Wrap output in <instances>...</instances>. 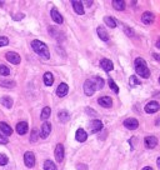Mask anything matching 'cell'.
Listing matches in <instances>:
<instances>
[{
  "label": "cell",
  "instance_id": "cell-1",
  "mask_svg": "<svg viewBox=\"0 0 160 170\" xmlns=\"http://www.w3.org/2000/svg\"><path fill=\"white\" fill-rule=\"evenodd\" d=\"M31 48H33V50H34L38 55H40L43 59L48 60V59L50 58L49 49H48L46 44H44L43 41H40V40H33V41H31Z\"/></svg>",
  "mask_w": 160,
  "mask_h": 170
},
{
  "label": "cell",
  "instance_id": "cell-2",
  "mask_svg": "<svg viewBox=\"0 0 160 170\" xmlns=\"http://www.w3.org/2000/svg\"><path fill=\"white\" fill-rule=\"evenodd\" d=\"M134 64H135V71H136L138 75H140L141 78H145V79H148L150 76V70H149V68L146 65V61L143 58L135 59Z\"/></svg>",
  "mask_w": 160,
  "mask_h": 170
},
{
  "label": "cell",
  "instance_id": "cell-3",
  "mask_svg": "<svg viewBox=\"0 0 160 170\" xmlns=\"http://www.w3.org/2000/svg\"><path fill=\"white\" fill-rule=\"evenodd\" d=\"M96 90V87H95V83L93 81V79H88L85 80L84 83V93L88 95V97H92Z\"/></svg>",
  "mask_w": 160,
  "mask_h": 170
},
{
  "label": "cell",
  "instance_id": "cell-4",
  "mask_svg": "<svg viewBox=\"0 0 160 170\" xmlns=\"http://www.w3.org/2000/svg\"><path fill=\"white\" fill-rule=\"evenodd\" d=\"M24 163L28 168H33L35 165V155L31 151H26L24 154Z\"/></svg>",
  "mask_w": 160,
  "mask_h": 170
},
{
  "label": "cell",
  "instance_id": "cell-5",
  "mask_svg": "<svg viewBox=\"0 0 160 170\" xmlns=\"http://www.w3.org/2000/svg\"><path fill=\"white\" fill-rule=\"evenodd\" d=\"M103 129V123L100 120H92L90 124H89V131L90 134H94V133H98Z\"/></svg>",
  "mask_w": 160,
  "mask_h": 170
},
{
  "label": "cell",
  "instance_id": "cell-6",
  "mask_svg": "<svg viewBox=\"0 0 160 170\" xmlns=\"http://www.w3.org/2000/svg\"><path fill=\"white\" fill-rule=\"evenodd\" d=\"M5 58H7V60H8L9 63H12V64H15V65L20 64V56H19V54H16V53H14V51H8L7 55H5Z\"/></svg>",
  "mask_w": 160,
  "mask_h": 170
},
{
  "label": "cell",
  "instance_id": "cell-7",
  "mask_svg": "<svg viewBox=\"0 0 160 170\" xmlns=\"http://www.w3.org/2000/svg\"><path fill=\"white\" fill-rule=\"evenodd\" d=\"M159 109H160V105H159L158 102H150V103H148V104L145 105V111H146L148 114H154V113H156Z\"/></svg>",
  "mask_w": 160,
  "mask_h": 170
},
{
  "label": "cell",
  "instance_id": "cell-8",
  "mask_svg": "<svg viewBox=\"0 0 160 170\" xmlns=\"http://www.w3.org/2000/svg\"><path fill=\"white\" fill-rule=\"evenodd\" d=\"M124 126L126 129H129V130H135L139 126V121L136 119H134V118H129V119H126L124 121Z\"/></svg>",
  "mask_w": 160,
  "mask_h": 170
},
{
  "label": "cell",
  "instance_id": "cell-9",
  "mask_svg": "<svg viewBox=\"0 0 160 170\" xmlns=\"http://www.w3.org/2000/svg\"><path fill=\"white\" fill-rule=\"evenodd\" d=\"M144 144H145L146 148L154 149V148L158 145V139H156L155 136H153V135H149V136H146V138L144 139Z\"/></svg>",
  "mask_w": 160,
  "mask_h": 170
},
{
  "label": "cell",
  "instance_id": "cell-10",
  "mask_svg": "<svg viewBox=\"0 0 160 170\" xmlns=\"http://www.w3.org/2000/svg\"><path fill=\"white\" fill-rule=\"evenodd\" d=\"M154 14L153 13H150V12H145V13H143V15H141V21L144 23V24H146V25H150V24H153L154 23Z\"/></svg>",
  "mask_w": 160,
  "mask_h": 170
},
{
  "label": "cell",
  "instance_id": "cell-11",
  "mask_svg": "<svg viewBox=\"0 0 160 170\" xmlns=\"http://www.w3.org/2000/svg\"><path fill=\"white\" fill-rule=\"evenodd\" d=\"M50 131H51V125H50L48 121H45V123L41 125V130H40V135H41V138H43V139H46V138L49 136Z\"/></svg>",
  "mask_w": 160,
  "mask_h": 170
},
{
  "label": "cell",
  "instance_id": "cell-12",
  "mask_svg": "<svg viewBox=\"0 0 160 170\" xmlns=\"http://www.w3.org/2000/svg\"><path fill=\"white\" fill-rule=\"evenodd\" d=\"M71 5H73V8H74V10H75L76 14H79V15H83V14H84V7H83V3H82V2L73 0Z\"/></svg>",
  "mask_w": 160,
  "mask_h": 170
},
{
  "label": "cell",
  "instance_id": "cell-13",
  "mask_svg": "<svg viewBox=\"0 0 160 170\" xmlns=\"http://www.w3.org/2000/svg\"><path fill=\"white\" fill-rule=\"evenodd\" d=\"M68 92H69V87H68V84H65V83H61L59 87H58V89H56V95L58 97H60V98H63V97H65L66 94H68Z\"/></svg>",
  "mask_w": 160,
  "mask_h": 170
},
{
  "label": "cell",
  "instance_id": "cell-14",
  "mask_svg": "<svg viewBox=\"0 0 160 170\" xmlns=\"http://www.w3.org/2000/svg\"><path fill=\"white\" fill-rule=\"evenodd\" d=\"M98 103L103 108H110L113 105V100H111L110 97H101V98L98 99Z\"/></svg>",
  "mask_w": 160,
  "mask_h": 170
},
{
  "label": "cell",
  "instance_id": "cell-15",
  "mask_svg": "<svg viewBox=\"0 0 160 170\" xmlns=\"http://www.w3.org/2000/svg\"><path fill=\"white\" fill-rule=\"evenodd\" d=\"M55 159L59 163H61L64 159V146L61 144H58L55 148Z\"/></svg>",
  "mask_w": 160,
  "mask_h": 170
},
{
  "label": "cell",
  "instance_id": "cell-16",
  "mask_svg": "<svg viewBox=\"0 0 160 170\" xmlns=\"http://www.w3.org/2000/svg\"><path fill=\"white\" fill-rule=\"evenodd\" d=\"M50 15H51V19L56 23V24H63V21H64V19H63V17H61V14L55 9V8H53L51 9V13H50Z\"/></svg>",
  "mask_w": 160,
  "mask_h": 170
},
{
  "label": "cell",
  "instance_id": "cell-17",
  "mask_svg": "<svg viewBox=\"0 0 160 170\" xmlns=\"http://www.w3.org/2000/svg\"><path fill=\"white\" fill-rule=\"evenodd\" d=\"M28 130H29L28 123H25V121H20V123H18V125H16V133H18V134L24 135V134L28 133Z\"/></svg>",
  "mask_w": 160,
  "mask_h": 170
},
{
  "label": "cell",
  "instance_id": "cell-18",
  "mask_svg": "<svg viewBox=\"0 0 160 170\" xmlns=\"http://www.w3.org/2000/svg\"><path fill=\"white\" fill-rule=\"evenodd\" d=\"M75 138H76L78 141L84 143V141L88 139V134H87V131H85L84 129H78V130H76V134H75Z\"/></svg>",
  "mask_w": 160,
  "mask_h": 170
},
{
  "label": "cell",
  "instance_id": "cell-19",
  "mask_svg": "<svg viewBox=\"0 0 160 170\" xmlns=\"http://www.w3.org/2000/svg\"><path fill=\"white\" fill-rule=\"evenodd\" d=\"M100 66L103 68V70H105V71H111L113 70V68H114V65H113V63L109 60V59H101L100 60Z\"/></svg>",
  "mask_w": 160,
  "mask_h": 170
},
{
  "label": "cell",
  "instance_id": "cell-20",
  "mask_svg": "<svg viewBox=\"0 0 160 170\" xmlns=\"http://www.w3.org/2000/svg\"><path fill=\"white\" fill-rule=\"evenodd\" d=\"M0 130H2V134H4L5 136H9L13 134V129L4 121H0Z\"/></svg>",
  "mask_w": 160,
  "mask_h": 170
},
{
  "label": "cell",
  "instance_id": "cell-21",
  "mask_svg": "<svg viewBox=\"0 0 160 170\" xmlns=\"http://www.w3.org/2000/svg\"><path fill=\"white\" fill-rule=\"evenodd\" d=\"M0 87L13 89L15 87V81L14 80H9V79H3V80H0Z\"/></svg>",
  "mask_w": 160,
  "mask_h": 170
},
{
  "label": "cell",
  "instance_id": "cell-22",
  "mask_svg": "<svg viewBox=\"0 0 160 170\" xmlns=\"http://www.w3.org/2000/svg\"><path fill=\"white\" fill-rule=\"evenodd\" d=\"M96 33H98V35H99V38H100L101 40H104V41H108V40H109V34H108V31H106L103 26H99V28L96 29Z\"/></svg>",
  "mask_w": 160,
  "mask_h": 170
},
{
  "label": "cell",
  "instance_id": "cell-23",
  "mask_svg": "<svg viewBox=\"0 0 160 170\" xmlns=\"http://www.w3.org/2000/svg\"><path fill=\"white\" fill-rule=\"evenodd\" d=\"M111 4H113V7H114L115 10L123 12L125 9V2H124V0H114Z\"/></svg>",
  "mask_w": 160,
  "mask_h": 170
},
{
  "label": "cell",
  "instance_id": "cell-24",
  "mask_svg": "<svg viewBox=\"0 0 160 170\" xmlns=\"http://www.w3.org/2000/svg\"><path fill=\"white\" fill-rule=\"evenodd\" d=\"M44 83L46 87H51L53 83H54V76L51 73H45L44 74Z\"/></svg>",
  "mask_w": 160,
  "mask_h": 170
},
{
  "label": "cell",
  "instance_id": "cell-25",
  "mask_svg": "<svg viewBox=\"0 0 160 170\" xmlns=\"http://www.w3.org/2000/svg\"><path fill=\"white\" fill-rule=\"evenodd\" d=\"M58 116H59V120H60L61 123H66V121L70 119V115H69V113H68L66 110H61V111H59Z\"/></svg>",
  "mask_w": 160,
  "mask_h": 170
},
{
  "label": "cell",
  "instance_id": "cell-26",
  "mask_svg": "<svg viewBox=\"0 0 160 170\" xmlns=\"http://www.w3.org/2000/svg\"><path fill=\"white\" fill-rule=\"evenodd\" d=\"M0 103H2L4 106H7L8 109H12V106H13V99L9 98V97H4V98H2V99H0Z\"/></svg>",
  "mask_w": 160,
  "mask_h": 170
},
{
  "label": "cell",
  "instance_id": "cell-27",
  "mask_svg": "<svg viewBox=\"0 0 160 170\" xmlns=\"http://www.w3.org/2000/svg\"><path fill=\"white\" fill-rule=\"evenodd\" d=\"M50 114H51V110H50V108L49 106H45L43 110H41V115H40V118H41V120H46L49 116H50Z\"/></svg>",
  "mask_w": 160,
  "mask_h": 170
},
{
  "label": "cell",
  "instance_id": "cell-28",
  "mask_svg": "<svg viewBox=\"0 0 160 170\" xmlns=\"http://www.w3.org/2000/svg\"><path fill=\"white\" fill-rule=\"evenodd\" d=\"M93 81L95 83L96 89H103V87H104V80H103L100 76H94V78H93Z\"/></svg>",
  "mask_w": 160,
  "mask_h": 170
},
{
  "label": "cell",
  "instance_id": "cell-29",
  "mask_svg": "<svg viewBox=\"0 0 160 170\" xmlns=\"http://www.w3.org/2000/svg\"><path fill=\"white\" fill-rule=\"evenodd\" d=\"M44 170H56L55 164L51 160H45L44 163Z\"/></svg>",
  "mask_w": 160,
  "mask_h": 170
},
{
  "label": "cell",
  "instance_id": "cell-30",
  "mask_svg": "<svg viewBox=\"0 0 160 170\" xmlns=\"http://www.w3.org/2000/svg\"><path fill=\"white\" fill-rule=\"evenodd\" d=\"M104 23H105L108 26H110V28H116L115 20H114L113 18H110V17H105V18H104Z\"/></svg>",
  "mask_w": 160,
  "mask_h": 170
},
{
  "label": "cell",
  "instance_id": "cell-31",
  "mask_svg": "<svg viewBox=\"0 0 160 170\" xmlns=\"http://www.w3.org/2000/svg\"><path fill=\"white\" fill-rule=\"evenodd\" d=\"M129 84H130V87H138V85H140V80L135 75H133L129 79Z\"/></svg>",
  "mask_w": 160,
  "mask_h": 170
},
{
  "label": "cell",
  "instance_id": "cell-32",
  "mask_svg": "<svg viewBox=\"0 0 160 170\" xmlns=\"http://www.w3.org/2000/svg\"><path fill=\"white\" fill-rule=\"evenodd\" d=\"M9 74H10V70H9L8 66L0 65V75H2V76H8Z\"/></svg>",
  "mask_w": 160,
  "mask_h": 170
},
{
  "label": "cell",
  "instance_id": "cell-33",
  "mask_svg": "<svg viewBox=\"0 0 160 170\" xmlns=\"http://www.w3.org/2000/svg\"><path fill=\"white\" fill-rule=\"evenodd\" d=\"M108 83H109V87L111 88V90H113L115 94H118V93H119V88H118V85L115 84V81H114L113 79H109Z\"/></svg>",
  "mask_w": 160,
  "mask_h": 170
},
{
  "label": "cell",
  "instance_id": "cell-34",
  "mask_svg": "<svg viewBox=\"0 0 160 170\" xmlns=\"http://www.w3.org/2000/svg\"><path fill=\"white\" fill-rule=\"evenodd\" d=\"M9 44V39L7 36H0V48L2 46H7Z\"/></svg>",
  "mask_w": 160,
  "mask_h": 170
},
{
  "label": "cell",
  "instance_id": "cell-35",
  "mask_svg": "<svg viewBox=\"0 0 160 170\" xmlns=\"http://www.w3.org/2000/svg\"><path fill=\"white\" fill-rule=\"evenodd\" d=\"M8 161H9V159L7 155L0 154V165H5V164H8Z\"/></svg>",
  "mask_w": 160,
  "mask_h": 170
},
{
  "label": "cell",
  "instance_id": "cell-36",
  "mask_svg": "<svg viewBox=\"0 0 160 170\" xmlns=\"http://www.w3.org/2000/svg\"><path fill=\"white\" fill-rule=\"evenodd\" d=\"M36 140H38V131H36V130L34 129V130L31 131V136H30V141H31V143H35Z\"/></svg>",
  "mask_w": 160,
  "mask_h": 170
},
{
  "label": "cell",
  "instance_id": "cell-37",
  "mask_svg": "<svg viewBox=\"0 0 160 170\" xmlns=\"http://www.w3.org/2000/svg\"><path fill=\"white\" fill-rule=\"evenodd\" d=\"M8 143H9V139H8L4 134L0 133V144H4V145H5V144H8Z\"/></svg>",
  "mask_w": 160,
  "mask_h": 170
},
{
  "label": "cell",
  "instance_id": "cell-38",
  "mask_svg": "<svg viewBox=\"0 0 160 170\" xmlns=\"http://www.w3.org/2000/svg\"><path fill=\"white\" fill-rule=\"evenodd\" d=\"M23 18H24V14H16V15H14V17H13V19H14V20H21Z\"/></svg>",
  "mask_w": 160,
  "mask_h": 170
},
{
  "label": "cell",
  "instance_id": "cell-39",
  "mask_svg": "<svg viewBox=\"0 0 160 170\" xmlns=\"http://www.w3.org/2000/svg\"><path fill=\"white\" fill-rule=\"evenodd\" d=\"M153 56H154V59H156V60H160V55H159V54L154 53V54H153Z\"/></svg>",
  "mask_w": 160,
  "mask_h": 170
},
{
  "label": "cell",
  "instance_id": "cell-40",
  "mask_svg": "<svg viewBox=\"0 0 160 170\" xmlns=\"http://www.w3.org/2000/svg\"><path fill=\"white\" fill-rule=\"evenodd\" d=\"M156 165H158L159 170H160V158H158V160H156Z\"/></svg>",
  "mask_w": 160,
  "mask_h": 170
},
{
  "label": "cell",
  "instance_id": "cell-41",
  "mask_svg": "<svg viewBox=\"0 0 160 170\" xmlns=\"http://www.w3.org/2000/svg\"><path fill=\"white\" fill-rule=\"evenodd\" d=\"M156 48L160 49V39H158V41H156Z\"/></svg>",
  "mask_w": 160,
  "mask_h": 170
},
{
  "label": "cell",
  "instance_id": "cell-42",
  "mask_svg": "<svg viewBox=\"0 0 160 170\" xmlns=\"http://www.w3.org/2000/svg\"><path fill=\"white\" fill-rule=\"evenodd\" d=\"M143 170H153V169H151V168H150V166H145V168H144V169H143Z\"/></svg>",
  "mask_w": 160,
  "mask_h": 170
},
{
  "label": "cell",
  "instance_id": "cell-43",
  "mask_svg": "<svg viewBox=\"0 0 160 170\" xmlns=\"http://www.w3.org/2000/svg\"><path fill=\"white\" fill-rule=\"evenodd\" d=\"M155 98H160V93H158V94H155Z\"/></svg>",
  "mask_w": 160,
  "mask_h": 170
},
{
  "label": "cell",
  "instance_id": "cell-44",
  "mask_svg": "<svg viewBox=\"0 0 160 170\" xmlns=\"http://www.w3.org/2000/svg\"><path fill=\"white\" fill-rule=\"evenodd\" d=\"M3 5H4V2H0V8H2Z\"/></svg>",
  "mask_w": 160,
  "mask_h": 170
},
{
  "label": "cell",
  "instance_id": "cell-45",
  "mask_svg": "<svg viewBox=\"0 0 160 170\" xmlns=\"http://www.w3.org/2000/svg\"><path fill=\"white\" fill-rule=\"evenodd\" d=\"M159 83H160V78H159Z\"/></svg>",
  "mask_w": 160,
  "mask_h": 170
}]
</instances>
